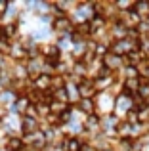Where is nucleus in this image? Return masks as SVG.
I'll use <instances>...</instances> for the list:
<instances>
[{"label": "nucleus", "instance_id": "obj_1", "mask_svg": "<svg viewBox=\"0 0 149 151\" xmlns=\"http://www.w3.org/2000/svg\"><path fill=\"white\" fill-rule=\"evenodd\" d=\"M52 27H54V31H57L61 35H67V33L73 35V31H74V23L69 17V14H56L52 19Z\"/></svg>", "mask_w": 149, "mask_h": 151}, {"label": "nucleus", "instance_id": "obj_3", "mask_svg": "<svg viewBox=\"0 0 149 151\" xmlns=\"http://www.w3.org/2000/svg\"><path fill=\"white\" fill-rule=\"evenodd\" d=\"M77 90H78V100H96L100 94L92 78H82L77 84Z\"/></svg>", "mask_w": 149, "mask_h": 151}, {"label": "nucleus", "instance_id": "obj_2", "mask_svg": "<svg viewBox=\"0 0 149 151\" xmlns=\"http://www.w3.org/2000/svg\"><path fill=\"white\" fill-rule=\"evenodd\" d=\"M101 63H103V67L109 71V73H115V75H117V73H119V71L124 67V58L109 50L107 54L101 58Z\"/></svg>", "mask_w": 149, "mask_h": 151}, {"label": "nucleus", "instance_id": "obj_7", "mask_svg": "<svg viewBox=\"0 0 149 151\" xmlns=\"http://www.w3.org/2000/svg\"><path fill=\"white\" fill-rule=\"evenodd\" d=\"M77 107L86 115V117L96 115V100H78L77 101Z\"/></svg>", "mask_w": 149, "mask_h": 151}, {"label": "nucleus", "instance_id": "obj_4", "mask_svg": "<svg viewBox=\"0 0 149 151\" xmlns=\"http://www.w3.org/2000/svg\"><path fill=\"white\" fill-rule=\"evenodd\" d=\"M38 132H40V121L29 119V117L21 119V138L34 136V134H38Z\"/></svg>", "mask_w": 149, "mask_h": 151}, {"label": "nucleus", "instance_id": "obj_5", "mask_svg": "<svg viewBox=\"0 0 149 151\" xmlns=\"http://www.w3.org/2000/svg\"><path fill=\"white\" fill-rule=\"evenodd\" d=\"M86 140H82L80 136H65L61 142V147L63 151H80Z\"/></svg>", "mask_w": 149, "mask_h": 151}, {"label": "nucleus", "instance_id": "obj_10", "mask_svg": "<svg viewBox=\"0 0 149 151\" xmlns=\"http://www.w3.org/2000/svg\"><path fill=\"white\" fill-rule=\"evenodd\" d=\"M40 151H52V147H50V145H46V147H42Z\"/></svg>", "mask_w": 149, "mask_h": 151}, {"label": "nucleus", "instance_id": "obj_6", "mask_svg": "<svg viewBox=\"0 0 149 151\" xmlns=\"http://www.w3.org/2000/svg\"><path fill=\"white\" fill-rule=\"evenodd\" d=\"M4 149L6 151H23L25 149V140L21 136H8L4 142Z\"/></svg>", "mask_w": 149, "mask_h": 151}, {"label": "nucleus", "instance_id": "obj_9", "mask_svg": "<svg viewBox=\"0 0 149 151\" xmlns=\"http://www.w3.org/2000/svg\"><path fill=\"white\" fill-rule=\"evenodd\" d=\"M6 10H8V4L6 2H0V17L6 14Z\"/></svg>", "mask_w": 149, "mask_h": 151}, {"label": "nucleus", "instance_id": "obj_8", "mask_svg": "<svg viewBox=\"0 0 149 151\" xmlns=\"http://www.w3.org/2000/svg\"><path fill=\"white\" fill-rule=\"evenodd\" d=\"M14 107H15V111H17V113L25 115V113H27V109L31 107L29 98H27V96H15V100H14Z\"/></svg>", "mask_w": 149, "mask_h": 151}]
</instances>
